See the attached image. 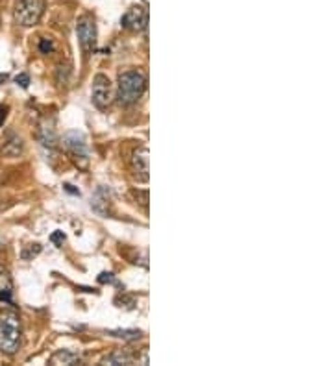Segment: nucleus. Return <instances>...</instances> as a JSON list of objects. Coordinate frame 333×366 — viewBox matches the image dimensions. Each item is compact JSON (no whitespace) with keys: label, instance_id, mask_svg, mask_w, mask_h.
Masks as SVG:
<instances>
[{"label":"nucleus","instance_id":"nucleus-1","mask_svg":"<svg viewBox=\"0 0 333 366\" xmlns=\"http://www.w3.org/2000/svg\"><path fill=\"white\" fill-rule=\"evenodd\" d=\"M22 342L21 317L13 309L0 311V351L6 356H13Z\"/></svg>","mask_w":333,"mask_h":366},{"label":"nucleus","instance_id":"nucleus-2","mask_svg":"<svg viewBox=\"0 0 333 366\" xmlns=\"http://www.w3.org/2000/svg\"><path fill=\"white\" fill-rule=\"evenodd\" d=\"M146 91V76L137 69L124 70L118 75L117 100L121 106H132Z\"/></svg>","mask_w":333,"mask_h":366},{"label":"nucleus","instance_id":"nucleus-3","mask_svg":"<svg viewBox=\"0 0 333 366\" xmlns=\"http://www.w3.org/2000/svg\"><path fill=\"white\" fill-rule=\"evenodd\" d=\"M45 13V0H17L15 2V21L21 26H33L41 21Z\"/></svg>","mask_w":333,"mask_h":366},{"label":"nucleus","instance_id":"nucleus-4","mask_svg":"<svg viewBox=\"0 0 333 366\" xmlns=\"http://www.w3.org/2000/svg\"><path fill=\"white\" fill-rule=\"evenodd\" d=\"M63 146L70 152V155L75 158L76 163H80L82 167H86L89 161V146L84 137V133L80 132H67L63 135Z\"/></svg>","mask_w":333,"mask_h":366},{"label":"nucleus","instance_id":"nucleus-5","mask_svg":"<svg viewBox=\"0 0 333 366\" xmlns=\"http://www.w3.org/2000/svg\"><path fill=\"white\" fill-rule=\"evenodd\" d=\"M91 98L93 104L98 109H106L111 104L113 98V85L109 82V78L106 75H97L93 80V89H91Z\"/></svg>","mask_w":333,"mask_h":366},{"label":"nucleus","instance_id":"nucleus-6","mask_svg":"<svg viewBox=\"0 0 333 366\" xmlns=\"http://www.w3.org/2000/svg\"><path fill=\"white\" fill-rule=\"evenodd\" d=\"M76 33H78V41L84 52H91L97 43V24L93 21V17L86 15L82 17L76 26Z\"/></svg>","mask_w":333,"mask_h":366},{"label":"nucleus","instance_id":"nucleus-7","mask_svg":"<svg viewBox=\"0 0 333 366\" xmlns=\"http://www.w3.org/2000/svg\"><path fill=\"white\" fill-rule=\"evenodd\" d=\"M121 24L132 32H143L148 24V11L145 6H134L124 13Z\"/></svg>","mask_w":333,"mask_h":366},{"label":"nucleus","instance_id":"nucleus-8","mask_svg":"<svg viewBox=\"0 0 333 366\" xmlns=\"http://www.w3.org/2000/svg\"><path fill=\"white\" fill-rule=\"evenodd\" d=\"M132 167H134L137 180H148V148L146 146H139L135 150L134 158H132Z\"/></svg>","mask_w":333,"mask_h":366},{"label":"nucleus","instance_id":"nucleus-9","mask_svg":"<svg viewBox=\"0 0 333 366\" xmlns=\"http://www.w3.org/2000/svg\"><path fill=\"white\" fill-rule=\"evenodd\" d=\"M11 294H13V280H11L8 268L0 266V300L11 302Z\"/></svg>","mask_w":333,"mask_h":366},{"label":"nucleus","instance_id":"nucleus-10","mask_svg":"<svg viewBox=\"0 0 333 366\" xmlns=\"http://www.w3.org/2000/svg\"><path fill=\"white\" fill-rule=\"evenodd\" d=\"M80 361V356L69 350H59L50 357V365H78Z\"/></svg>","mask_w":333,"mask_h":366},{"label":"nucleus","instance_id":"nucleus-11","mask_svg":"<svg viewBox=\"0 0 333 366\" xmlns=\"http://www.w3.org/2000/svg\"><path fill=\"white\" fill-rule=\"evenodd\" d=\"M132 363H134V357L123 350L113 351V353H109L108 357L102 359V365H132Z\"/></svg>","mask_w":333,"mask_h":366},{"label":"nucleus","instance_id":"nucleus-12","mask_svg":"<svg viewBox=\"0 0 333 366\" xmlns=\"http://www.w3.org/2000/svg\"><path fill=\"white\" fill-rule=\"evenodd\" d=\"M109 335L118 337V339L135 340L141 337V331H135V329H115V331H109Z\"/></svg>","mask_w":333,"mask_h":366},{"label":"nucleus","instance_id":"nucleus-13","mask_svg":"<svg viewBox=\"0 0 333 366\" xmlns=\"http://www.w3.org/2000/svg\"><path fill=\"white\" fill-rule=\"evenodd\" d=\"M54 43H52V39H41L39 41V50L43 54H50L54 52Z\"/></svg>","mask_w":333,"mask_h":366},{"label":"nucleus","instance_id":"nucleus-14","mask_svg":"<svg viewBox=\"0 0 333 366\" xmlns=\"http://www.w3.org/2000/svg\"><path fill=\"white\" fill-rule=\"evenodd\" d=\"M30 246H32V248H30V252H26V250H24V252H22V259H30V257H32V255H38L39 252H41V246H39V244H30Z\"/></svg>","mask_w":333,"mask_h":366},{"label":"nucleus","instance_id":"nucleus-15","mask_svg":"<svg viewBox=\"0 0 333 366\" xmlns=\"http://www.w3.org/2000/svg\"><path fill=\"white\" fill-rule=\"evenodd\" d=\"M15 82H17V85H21V87H24V89H26L28 84H30V76H28V75H19L15 78Z\"/></svg>","mask_w":333,"mask_h":366},{"label":"nucleus","instance_id":"nucleus-16","mask_svg":"<svg viewBox=\"0 0 333 366\" xmlns=\"http://www.w3.org/2000/svg\"><path fill=\"white\" fill-rule=\"evenodd\" d=\"M8 112H10V107L8 106H0V126L6 122V117H8Z\"/></svg>","mask_w":333,"mask_h":366},{"label":"nucleus","instance_id":"nucleus-17","mask_svg":"<svg viewBox=\"0 0 333 366\" xmlns=\"http://www.w3.org/2000/svg\"><path fill=\"white\" fill-rule=\"evenodd\" d=\"M50 239H52V243H56V244L63 243V241H65V235H63V231H56V234L52 235V237H50Z\"/></svg>","mask_w":333,"mask_h":366},{"label":"nucleus","instance_id":"nucleus-18","mask_svg":"<svg viewBox=\"0 0 333 366\" xmlns=\"http://www.w3.org/2000/svg\"><path fill=\"white\" fill-rule=\"evenodd\" d=\"M100 282H102V283H111L113 282V274H102V276H100Z\"/></svg>","mask_w":333,"mask_h":366},{"label":"nucleus","instance_id":"nucleus-19","mask_svg":"<svg viewBox=\"0 0 333 366\" xmlns=\"http://www.w3.org/2000/svg\"><path fill=\"white\" fill-rule=\"evenodd\" d=\"M143 2H145V4H148V0H143Z\"/></svg>","mask_w":333,"mask_h":366}]
</instances>
